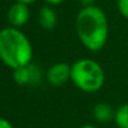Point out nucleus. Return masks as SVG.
<instances>
[{
    "instance_id": "obj_14",
    "label": "nucleus",
    "mask_w": 128,
    "mask_h": 128,
    "mask_svg": "<svg viewBox=\"0 0 128 128\" xmlns=\"http://www.w3.org/2000/svg\"><path fill=\"white\" fill-rule=\"evenodd\" d=\"M18 3H23V4H30V3H34L35 0H16Z\"/></svg>"
},
{
    "instance_id": "obj_3",
    "label": "nucleus",
    "mask_w": 128,
    "mask_h": 128,
    "mask_svg": "<svg viewBox=\"0 0 128 128\" xmlns=\"http://www.w3.org/2000/svg\"><path fill=\"white\" fill-rule=\"evenodd\" d=\"M70 80L79 90L96 93L104 86L106 74L99 63L88 58H82L72 64Z\"/></svg>"
},
{
    "instance_id": "obj_9",
    "label": "nucleus",
    "mask_w": 128,
    "mask_h": 128,
    "mask_svg": "<svg viewBox=\"0 0 128 128\" xmlns=\"http://www.w3.org/2000/svg\"><path fill=\"white\" fill-rule=\"evenodd\" d=\"M113 120L118 128H128V103L122 104L116 109Z\"/></svg>"
},
{
    "instance_id": "obj_15",
    "label": "nucleus",
    "mask_w": 128,
    "mask_h": 128,
    "mask_svg": "<svg viewBox=\"0 0 128 128\" xmlns=\"http://www.w3.org/2000/svg\"><path fill=\"white\" fill-rule=\"evenodd\" d=\"M82 128H97L96 126H93V124H84Z\"/></svg>"
},
{
    "instance_id": "obj_2",
    "label": "nucleus",
    "mask_w": 128,
    "mask_h": 128,
    "mask_svg": "<svg viewBox=\"0 0 128 128\" xmlns=\"http://www.w3.org/2000/svg\"><path fill=\"white\" fill-rule=\"evenodd\" d=\"M0 59L13 70L32 63L33 46L28 36L18 28L0 30Z\"/></svg>"
},
{
    "instance_id": "obj_12",
    "label": "nucleus",
    "mask_w": 128,
    "mask_h": 128,
    "mask_svg": "<svg viewBox=\"0 0 128 128\" xmlns=\"http://www.w3.org/2000/svg\"><path fill=\"white\" fill-rule=\"evenodd\" d=\"M80 4L86 8V6H92L94 3H96V0H79Z\"/></svg>"
},
{
    "instance_id": "obj_7",
    "label": "nucleus",
    "mask_w": 128,
    "mask_h": 128,
    "mask_svg": "<svg viewBox=\"0 0 128 128\" xmlns=\"http://www.w3.org/2000/svg\"><path fill=\"white\" fill-rule=\"evenodd\" d=\"M56 22H58L56 14L50 6L45 5V6L40 8L39 14H38V23L43 29H45V30L54 29L56 25Z\"/></svg>"
},
{
    "instance_id": "obj_13",
    "label": "nucleus",
    "mask_w": 128,
    "mask_h": 128,
    "mask_svg": "<svg viewBox=\"0 0 128 128\" xmlns=\"http://www.w3.org/2000/svg\"><path fill=\"white\" fill-rule=\"evenodd\" d=\"M45 2L49 5H59V4H62L64 2V0H45Z\"/></svg>"
},
{
    "instance_id": "obj_8",
    "label": "nucleus",
    "mask_w": 128,
    "mask_h": 128,
    "mask_svg": "<svg viewBox=\"0 0 128 128\" xmlns=\"http://www.w3.org/2000/svg\"><path fill=\"white\" fill-rule=\"evenodd\" d=\"M114 112L113 108L107 103H98L93 108V117L99 123H107L112 119H114Z\"/></svg>"
},
{
    "instance_id": "obj_10",
    "label": "nucleus",
    "mask_w": 128,
    "mask_h": 128,
    "mask_svg": "<svg viewBox=\"0 0 128 128\" xmlns=\"http://www.w3.org/2000/svg\"><path fill=\"white\" fill-rule=\"evenodd\" d=\"M117 8L119 14L128 19V0H117Z\"/></svg>"
},
{
    "instance_id": "obj_1",
    "label": "nucleus",
    "mask_w": 128,
    "mask_h": 128,
    "mask_svg": "<svg viewBox=\"0 0 128 128\" xmlns=\"http://www.w3.org/2000/svg\"><path fill=\"white\" fill-rule=\"evenodd\" d=\"M76 30L83 46L90 52H99L108 40V19L98 6H86L77 15Z\"/></svg>"
},
{
    "instance_id": "obj_4",
    "label": "nucleus",
    "mask_w": 128,
    "mask_h": 128,
    "mask_svg": "<svg viewBox=\"0 0 128 128\" xmlns=\"http://www.w3.org/2000/svg\"><path fill=\"white\" fill-rule=\"evenodd\" d=\"M13 78L19 86H38L42 83L43 72L38 64L30 63L28 66L14 69Z\"/></svg>"
},
{
    "instance_id": "obj_5",
    "label": "nucleus",
    "mask_w": 128,
    "mask_h": 128,
    "mask_svg": "<svg viewBox=\"0 0 128 128\" xmlns=\"http://www.w3.org/2000/svg\"><path fill=\"white\" fill-rule=\"evenodd\" d=\"M70 69L72 66L64 62H58L48 69L45 78L49 84L53 87H60L64 86L68 80H70Z\"/></svg>"
},
{
    "instance_id": "obj_11",
    "label": "nucleus",
    "mask_w": 128,
    "mask_h": 128,
    "mask_svg": "<svg viewBox=\"0 0 128 128\" xmlns=\"http://www.w3.org/2000/svg\"><path fill=\"white\" fill-rule=\"evenodd\" d=\"M0 128H14V127H13V124L8 119L0 118Z\"/></svg>"
},
{
    "instance_id": "obj_6",
    "label": "nucleus",
    "mask_w": 128,
    "mask_h": 128,
    "mask_svg": "<svg viewBox=\"0 0 128 128\" xmlns=\"http://www.w3.org/2000/svg\"><path fill=\"white\" fill-rule=\"evenodd\" d=\"M30 18V12L26 4L23 3H15L10 6L9 12H8V19L10 22V24L14 28H19L23 26L24 24L28 23Z\"/></svg>"
}]
</instances>
